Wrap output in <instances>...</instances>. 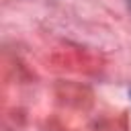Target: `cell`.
Listing matches in <instances>:
<instances>
[{
	"instance_id": "1",
	"label": "cell",
	"mask_w": 131,
	"mask_h": 131,
	"mask_svg": "<svg viewBox=\"0 0 131 131\" xmlns=\"http://www.w3.org/2000/svg\"><path fill=\"white\" fill-rule=\"evenodd\" d=\"M127 4H129V8H131V0H127Z\"/></svg>"
},
{
	"instance_id": "2",
	"label": "cell",
	"mask_w": 131,
	"mask_h": 131,
	"mask_svg": "<svg viewBox=\"0 0 131 131\" xmlns=\"http://www.w3.org/2000/svg\"><path fill=\"white\" fill-rule=\"evenodd\" d=\"M129 94H131V92H129Z\"/></svg>"
}]
</instances>
